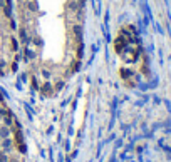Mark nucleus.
<instances>
[{"label": "nucleus", "mask_w": 171, "mask_h": 162, "mask_svg": "<svg viewBox=\"0 0 171 162\" xmlns=\"http://www.w3.org/2000/svg\"><path fill=\"white\" fill-rule=\"evenodd\" d=\"M20 140L15 122L0 97V162H20Z\"/></svg>", "instance_id": "nucleus-1"}]
</instances>
